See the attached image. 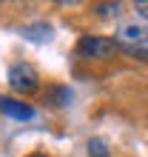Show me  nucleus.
I'll use <instances>...</instances> for the list:
<instances>
[{
    "label": "nucleus",
    "mask_w": 148,
    "mask_h": 157,
    "mask_svg": "<svg viewBox=\"0 0 148 157\" xmlns=\"http://www.w3.org/2000/svg\"><path fill=\"white\" fill-rule=\"evenodd\" d=\"M0 114H6L12 120H34V109L29 103H23V100H17V97L0 94Z\"/></svg>",
    "instance_id": "nucleus-4"
},
{
    "label": "nucleus",
    "mask_w": 148,
    "mask_h": 157,
    "mask_svg": "<svg viewBox=\"0 0 148 157\" xmlns=\"http://www.w3.org/2000/svg\"><path fill=\"white\" fill-rule=\"evenodd\" d=\"M20 34H23V40H29V43H49V40H51V26H49V23L23 26Z\"/></svg>",
    "instance_id": "nucleus-5"
},
{
    "label": "nucleus",
    "mask_w": 148,
    "mask_h": 157,
    "mask_svg": "<svg viewBox=\"0 0 148 157\" xmlns=\"http://www.w3.org/2000/svg\"><path fill=\"white\" fill-rule=\"evenodd\" d=\"M49 100H51V106H68L71 91H68L66 86H51V89H49Z\"/></svg>",
    "instance_id": "nucleus-6"
},
{
    "label": "nucleus",
    "mask_w": 148,
    "mask_h": 157,
    "mask_svg": "<svg viewBox=\"0 0 148 157\" xmlns=\"http://www.w3.org/2000/svg\"><path fill=\"white\" fill-rule=\"evenodd\" d=\"M29 157H46V154H29Z\"/></svg>",
    "instance_id": "nucleus-10"
},
{
    "label": "nucleus",
    "mask_w": 148,
    "mask_h": 157,
    "mask_svg": "<svg viewBox=\"0 0 148 157\" xmlns=\"http://www.w3.org/2000/svg\"><path fill=\"white\" fill-rule=\"evenodd\" d=\"M9 86H12V91H17V94H34V91H40V75H37V69L31 66V63H14L12 69H9Z\"/></svg>",
    "instance_id": "nucleus-3"
},
{
    "label": "nucleus",
    "mask_w": 148,
    "mask_h": 157,
    "mask_svg": "<svg viewBox=\"0 0 148 157\" xmlns=\"http://www.w3.org/2000/svg\"><path fill=\"white\" fill-rule=\"evenodd\" d=\"M88 157H111L108 143L100 140V137H91V140H88Z\"/></svg>",
    "instance_id": "nucleus-7"
},
{
    "label": "nucleus",
    "mask_w": 148,
    "mask_h": 157,
    "mask_svg": "<svg viewBox=\"0 0 148 157\" xmlns=\"http://www.w3.org/2000/svg\"><path fill=\"white\" fill-rule=\"evenodd\" d=\"M134 12L142 17V20H148V0H137L134 3Z\"/></svg>",
    "instance_id": "nucleus-9"
},
{
    "label": "nucleus",
    "mask_w": 148,
    "mask_h": 157,
    "mask_svg": "<svg viewBox=\"0 0 148 157\" xmlns=\"http://www.w3.org/2000/svg\"><path fill=\"white\" fill-rule=\"evenodd\" d=\"M94 12H97L100 17H111V14H117V12H120V3H97V6H94Z\"/></svg>",
    "instance_id": "nucleus-8"
},
{
    "label": "nucleus",
    "mask_w": 148,
    "mask_h": 157,
    "mask_svg": "<svg viewBox=\"0 0 148 157\" xmlns=\"http://www.w3.org/2000/svg\"><path fill=\"white\" fill-rule=\"evenodd\" d=\"M117 40L114 37H97V34H83L77 40V54L86 60H111L117 54Z\"/></svg>",
    "instance_id": "nucleus-2"
},
{
    "label": "nucleus",
    "mask_w": 148,
    "mask_h": 157,
    "mask_svg": "<svg viewBox=\"0 0 148 157\" xmlns=\"http://www.w3.org/2000/svg\"><path fill=\"white\" fill-rule=\"evenodd\" d=\"M114 40H117V49L123 52L125 57L148 63V26H137V23L120 26V32L114 34Z\"/></svg>",
    "instance_id": "nucleus-1"
}]
</instances>
